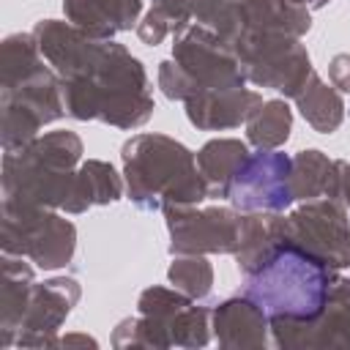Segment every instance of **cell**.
I'll list each match as a JSON object with an SVG mask.
<instances>
[{
  "label": "cell",
  "instance_id": "obj_19",
  "mask_svg": "<svg viewBox=\"0 0 350 350\" xmlns=\"http://www.w3.org/2000/svg\"><path fill=\"white\" fill-rule=\"evenodd\" d=\"M241 8H243V22H246L243 30L282 33V36L301 38L312 27L309 8L293 0H241Z\"/></svg>",
  "mask_w": 350,
  "mask_h": 350
},
{
  "label": "cell",
  "instance_id": "obj_5",
  "mask_svg": "<svg viewBox=\"0 0 350 350\" xmlns=\"http://www.w3.org/2000/svg\"><path fill=\"white\" fill-rule=\"evenodd\" d=\"M82 139L74 131H49L3 153V202L63 208L71 197Z\"/></svg>",
  "mask_w": 350,
  "mask_h": 350
},
{
  "label": "cell",
  "instance_id": "obj_3",
  "mask_svg": "<svg viewBox=\"0 0 350 350\" xmlns=\"http://www.w3.org/2000/svg\"><path fill=\"white\" fill-rule=\"evenodd\" d=\"M334 282V268L284 238L243 273V295L252 298L271 323L312 320L323 312Z\"/></svg>",
  "mask_w": 350,
  "mask_h": 350
},
{
  "label": "cell",
  "instance_id": "obj_10",
  "mask_svg": "<svg viewBox=\"0 0 350 350\" xmlns=\"http://www.w3.org/2000/svg\"><path fill=\"white\" fill-rule=\"evenodd\" d=\"M172 254H235L243 213L235 208L172 205L164 211Z\"/></svg>",
  "mask_w": 350,
  "mask_h": 350
},
{
  "label": "cell",
  "instance_id": "obj_4",
  "mask_svg": "<svg viewBox=\"0 0 350 350\" xmlns=\"http://www.w3.org/2000/svg\"><path fill=\"white\" fill-rule=\"evenodd\" d=\"M120 159L129 200L142 211H167L208 200L197 156L172 137L137 134L123 145Z\"/></svg>",
  "mask_w": 350,
  "mask_h": 350
},
{
  "label": "cell",
  "instance_id": "obj_2",
  "mask_svg": "<svg viewBox=\"0 0 350 350\" xmlns=\"http://www.w3.org/2000/svg\"><path fill=\"white\" fill-rule=\"evenodd\" d=\"M63 82L55 68L44 66V55L33 33H14L3 41V96L0 129L3 150H16L38 137V129L63 118Z\"/></svg>",
  "mask_w": 350,
  "mask_h": 350
},
{
  "label": "cell",
  "instance_id": "obj_20",
  "mask_svg": "<svg viewBox=\"0 0 350 350\" xmlns=\"http://www.w3.org/2000/svg\"><path fill=\"white\" fill-rule=\"evenodd\" d=\"M249 148L241 139H211L197 153V167L208 186V200H227L230 183L238 172V167L246 161Z\"/></svg>",
  "mask_w": 350,
  "mask_h": 350
},
{
  "label": "cell",
  "instance_id": "obj_25",
  "mask_svg": "<svg viewBox=\"0 0 350 350\" xmlns=\"http://www.w3.org/2000/svg\"><path fill=\"white\" fill-rule=\"evenodd\" d=\"M175 36V25L167 19V14H161L159 8H150L148 14H145V19L137 25V36L148 44V46H156V44H161L167 36Z\"/></svg>",
  "mask_w": 350,
  "mask_h": 350
},
{
  "label": "cell",
  "instance_id": "obj_22",
  "mask_svg": "<svg viewBox=\"0 0 350 350\" xmlns=\"http://www.w3.org/2000/svg\"><path fill=\"white\" fill-rule=\"evenodd\" d=\"M295 104H298L304 120L320 134L336 131L345 120V101H342L339 90L334 85H325L317 74L309 77L304 90L295 96Z\"/></svg>",
  "mask_w": 350,
  "mask_h": 350
},
{
  "label": "cell",
  "instance_id": "obj_7",
  "mask_svg": "<svg viewBox=\"0 0 350 350\" xmlns=\"http://www.w3.org/2000/svg\"><path fill=\"white\" fill-rule=\"evenodd\" d=\"M232 49L249 82L271 88L284 98H295L314 74L306 46L293 36L243 30Z\"/></svg>",
  "mask_w": 350,
  "mask_h": 350
},
{
  "label": "cell",
  "instance_id": "obj_17",
  "mask_svg": "<svg viewBox=\"0 0 350 350\" xmlns=\"http://www.w3.org/2000/svg\"><path fill=\"white\" fill-rule=\"evenodd\" d=\"M33 268L19 254H3V287H0V331L3 347H11L16 342V331L22 323V314L27 309L30 293H33Z\"/></svg>",
  "mask_w": 350,
  "mask_h": 350
},
{
  "label": "cell",
  "instance_id": "obj_21",
  "mask_svg": "<svg viewBox=\"0 0 350 350\" xmlns=\"http://www.w3.org/2000/svg\"><path fill=\"white\" fill-rule=\"evenodd\" d=\"M293 197L295 200H320V197H334L336 200V186H339V161H331L323 150H301L293 156Z\"/></svg>",
  "mask_w": 350,
  "mask_h": 350
},
{
  "label": "cell",
  "instance_id": "obj_9",
  "mask_svg": "<svg viewBox=\"0 0 350 350\" xmlns=\"http://www.w3.org/2000/svg\"><path fill=\"white\" fill-rule=\"evenodd\" d=\"M284 238L334 271L350 265V219L342 200H309L284 216Z\"/></svg>",
  "mask_w": 350,
  "mask_h": 350
},
{
  "label": "cell",
  "instance_id": "obj_28",
  "mask_svg": "<svg viewBox=\"0 0 350 350\" xmlns=\"http://www.w3.org/2000/svg\"><path fill=\"white\" fill-rule=\"evenodd\" d=\"M57 345H63V347H68V345H90V347H96V339L82 336V334H74V336H63V339H57Z\"/></svg>",
  "mask_w": 350,
  "mask_h": 350
},
{
  "label": "cell",
  "instance_id": "obj_15",
  "mask_svg": "<svg viewBox=\"0 0 350 350\" xmlns=\"http://www.w3.org/2000/svg\"><path fill=\"white\" fill-rule=\"evenodd\" d=\"M213 334L221 347H265L271 320L268 314L246 295L221 301L213 312Z\"/></svg>",
  "mask_w": 350,
  "mask_h": 350
},
{
  "label": "cell",
  "instance_id": "obj_1",
  "mask_svg": "<svg viewBox=\"0 0 350 350\" xmlns=\"http://www.w3.org/2000/svg\"><path fill=\"white\" fill-rule=\"evenodd\" d=\"M44 60L63 82L66 115L137 129L153 115V96L142 63L109 38H93L71 22L44 19L33 27Z\"/></svg>",
  "mask_w": 350,
  "mask_h": 350
},
{
  "label": "cell",
  "instance_id": "obj_8",
  "mask_svg": "<svg viewBox=\"0 0 350 350\" xmlns=\"http://www.w3.org/2000/svg\"><path fill=\"white\" fill-rule=\"evenodd\" d=\"M172 60L189 77V98L200 90H232L246 85V74L241 68L235 49L205 25L189 22L175 33Z\"/></svg>",
  "mask_w": 350,
  "mask_h": 350
},
{
  "label": "cell",
  "instance_id": "obj_13",
  "mask_svg": "<svg viewBox=\"0 0 350 350\" xmlns=\"http://www.w3.org/2000/svg\"><path fill=\"white\" fill-rule=\"evenodd\" d=\"M79 301V284L68 276L46 279L41 284H33L27 309L22 314L16 342L19 347H49L57 345L55 331L68 317L71 306Z\"/></svg>",
  "mask_w": 350,
  "mask_h": 350
},
{
  "label": "cell",
  "instance_id": "obj_29",
  "mask_svg": "<svg viewBox=\"0 0 350 350\" xmlns=\"http://www.w3.org/2000/svg\"><path fill=\"white\" fill-rule=\"evenodd\" d=\"M293 3H298V5H304V8H309V11H314V8H323V5L331 3V0H293Z\"/></svg>",
  "mask_w": 350,
  "mask_h": 350
},
{
  "label": "cell",
  "instance_id": "obj_26",
  "mask_svg": "<svg viewBox=\"0 0 350 350\" xmlns=\"http://www.w3.org/2000/svg\"><path fill=\"white\" fill-rule=\"evenodd\" d=\"M328 74H331V82L336 90L350 93V55H336L328 66Z\"/></svg>",
  "mask_w": 350,
  "mask_h": 350
},
{
  "label": "cell",
  "instance_id": "obj_27",
  "mask_svg": "<svg viewBox=\"0 0 350 350\" xmlns=\"http://www.w3.org/2000/svg\"><path fill=\"white\" fill-rule=\"evenodd\" d=\"M336 200L350 205V161L339 159V186H336Z\"/></svg>",
  "mask_w": 350,
  "mask_h": 350
},
{
  "label": "cell",
  "instance_id": "obj_18",
  "mask_svg": "<svg viewBox=\"0 0 350 350\" xmlns=\"http://www.w3.org/2000/svg\"><path fill=\"white\" fill-rule=\"evenodd\" d=\"M120 194H123V180L115 172V167L109 161L88 159L77 170L74 189H71V197L63 205V211L66 213H82L90 205H109V202L120 200Z\"/></svg>",
  "mask_w": 350,
  "mask_h": 350
},
{
  "label": "cell",
  "instance_id": "obj_16",
  "mask_svg": "<svg viewBox=\"0 0 350 350\" xmlns=\"http://www.w3.org/2000/svg\"><path fill=\"white\" fill-rule=\"evenodd\" d=\"M63 11L82 33L93 38H112L134 27L142 0H63Z\"/></svg>",
  "mask_w": 350,
  "mask_h": 350
},
{
  "label": "cell",
  "instance_id": "obj_14",
  "mask_svg": "<svg viewBox=\"0 0 350 350\" xmlns=\"http://www.w3.org/2000/svg\"><path fill=\"white\" fill-rule=\"evenodd\" d=\"M186 104V118L202 129V131H224L238 129L246 123L257 107L262 104V96L249 88H232V90H200Z\"/></svg>",
  "mask_w": 350,
  "mask_h": 350
},
{
  "label": "cell",
  "instance_id": "obj_23",
  "mask_svg": "<svg viewBox=\"0 0 350 350\" xmlns=\"http://www.w3.org/2000/svg\"><path fill=\"white\" fill-rule=\"evenodd\" d=\"M293 131V109L284 98H271L257 107V112L246 120V139L257 150H276L290 139Z\"/></svg>",
  "mask_w": 350,
  "mask_h": 350
},
{
  "label": "cell",
  "instance_id": "obj_11",
  "mask_svg": "<svg viewBox=\"0 0 350 350\" xmlns=\"http://www.w3.org/2000/svg\"><path fill=\"white\" fill-rule=\"evenodd\" d=\"M290 172L293 159L287 153H249L230 183L227 200L241 213H282L295 202Z\"/></svg>",
  "mask_w": 350,
  "mask_h": 350
},
{
  "label": "cell",
  "instance_id": "obj_12",
  "mask_svg": "<svg viewBox=\"0 0 350 350\" xmlns=\"http://www.w3.org/2000/svg\"><path fill=\"white\" fill-rule=\"evenodd\" d=\"M276 347H350V279L336 276L323 312L312 320H273Z\"/></svg>",
  "mask_w": 350,
  "mask_h": 350
},
{
  "label": "cell",
  "instance_id": "obj_24",
  "mask_svg": "<svg viewBox=\"0 0 350 350\" xmlns=\"http://www.w3.org/2000/svg\"><path fill=\"white\" fill-rule=\"evenodd\" d=\"M167 276L175 284V290L186 293L194 301L205 298L213 284V268L202 254H178V260H172Z\"/></svg>",
  "mask_w": 350,
  "mask_h": 350
},
{
  "label": "cell",
  "instance_id": "obj_6",
  "mask_svg": "<svg viewBox=\"0 0 350 350\" xmlns=\"http://www.w3.org/2000/svg\"><path fill=\"white\" fill-rule=\"evenodd\" d=\"M74 249L77 227L52 208L3 202V254H19L44 271H55L74 257Z\"/></svg>",
  "mask_w": 350,
  "mask_h": 350
}]
</instances>
